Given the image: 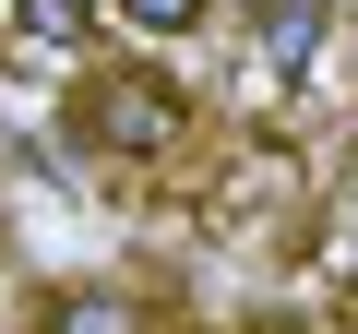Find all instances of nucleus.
Masks as SVG:
<instances>
[{
	"instance_id": "nucleus-1",
	"label": "nucleus",
	"mask_w": 358,
	"mask_h": 334,
	"mask_svg": "<svg viewBox=\"0 0 358 334\" xmlns=\"http://www.w3.org/2000/svg\"><path fill=\"white\" fill-rule=\"evenodd\" d=\"M179 131H192V96H179L155 60L84 72V143L96 155H179Z\"/></svg>"
},
{
	"instance_id": "nucleus-2",
	"label": "nucleus",
	"mask_w": 358,
	"mask_h": 334,
	"mask_svg": "<svg viewBox=\"0 0 358 334\" xmlns=\"http://www.w3.org/2000/svg\"><path fill=\"white\" fill-rule=\"evenodd\" d=\"M36 334H155V310H143V286H48Z\"/></svg>"
},
{
	"instance_id": "nucleus-3",
	"label": "nucleus",
	"mask_w": 358,
	"mask_h": 334,
	"mask_svg": "<svg viewBox=\"0 0 358 334\" xmlns=\"http://www.w3.org/2000/svg\"><path fill=\"white\" fill-rule=\"evenodd\" d=\"M84 36H96V13H84V0H13V60H24V72L84 60Z\"/></svg>"
},
{
	"instance_id": "nucleus-4",
	"label": "nucleus",
	"mask_w": 358,
	"mask_h": 334,
	"mask_svg": "<svg viewBox=\"0 0 358 334\" xmlns=\"http://www.w3.org/2000/svg\"><path fill=\"white\" fill-rule=\"evenodd\" d=\"M322 36H334V24L310 13V0H275V13H263V48H275V72H299V60L322 48Z\"/></svg>"
},
{
	"instance_id": "nucleus-5",
	"label": "nucleus",
	"mask_w": 358,
	"mask_h": 334,
	"mask_svg": "<svg viewBox=\"0 0 358 334\" xmlns=\"http://www.w3.org/2000/svg\"><path fill=\"white\" fill-rule=\"evenodd\" d=\"M215 13V0H120V24H143V36H192Z\"/></svg>"
},
{
	"instance_id": "nucleus-6",
	"label": "nucleus",
	"mask_w": 358,
	"mask_h": 334,
	"mask_svg": "<svg viewBox=\"0 0 358 334\" xmlns=\"http://www.w3.org/2000/svg\"><path fill=\"white\" fill-rule=\"evenodd\" d=\"M251 13H275V0H251Z\"/></svg>"
}]
</instances>
